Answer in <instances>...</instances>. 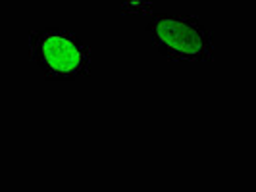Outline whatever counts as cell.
Listing matches in <instances>:
<instances>
[{
    "label": "cell",
    "mask_w": 256,
    "mask_h": 192,
    "mask_svg": "<svg viewBox=\"0 0 256 192\" xmlns=\"http://www.w3.org/2000/svg\"><path fill=\"white\" fill-rule=\"evenodd\" d=\"M146 35L170 62H212L214 33L191 13H156L146 25Z\"/></svg>",
    "instance_id": "7a4b0ae2"
},
{
    "label": "cell",
    "mask_w": 256,
    "mask_h": 192,
    "mask_svg": "<svg viewBox=\"0 0 256 192\" xmlns=\"http://www.w3.org/2000/svg\"><path fill=\"white\" fill-rule=\"evenodd\" d=\"M29 56L44 79L76 81L90 75L92 52L64 27H40L29 33Z\"/></svg>",
    "instance_id": "6da1fadb"
}]
</instances>
